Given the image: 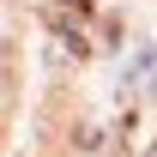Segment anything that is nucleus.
I'll use <instances>...</instances> for the list:
<instances>
[]
</instances>
